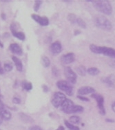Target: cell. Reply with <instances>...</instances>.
Instances as JSON below:
<instances>
[{
  "label": "cell",
  "instance_id": "14",
  "mask_svg": "<svg viewBox=\"0 0 115 130\" xmlns=\"http://www.w3.org/2000/svg\"><path fill=\"white\" fill-rule=\"evenodd\" d=\"M9 49L13 54L17 55H21L23 54L22 48L17 43H13L9 46Z\"/></svg>",
  "mask_w": 115,
  "mask_h": 130
},
{
  "label": "cell",
  "instance_id": "8",
  "mask_svg": "<svg viewBox=\"0 0 115 130\" xmlns=\"http://www.w3.org/2000/svg\"><path fill=\"white\" fill-rule=\"evenodd\" d=\"M74 105H75V104H74V103H73L72 100L66 98L65 101L62 103V105L60 106L59 109L63 113L70 114L71 109H72V107H73Z\"/></svg>",
  "mask_w": 115,
  "mask_h": 130
},
{
  "label": "cell",
  "instance_id": "9",
  "mask_svg": "<svg viewBox=\"0 0 115 130\" xmlns=\"http://www.w3.org/2000/svg\"><path fill=\"white\" fill-rule=\"evenodd\" d=\"M31 18L35 20L36 22L42 26H46L49 24V20L48 19L47 17H45V16L41 17L40 15H36V14H32Z\"/></svg>",
  "mask_w": 115,
  "mask_h": 130
},
{
  "label": "cell",
  "instance_id": "6",
  "mask_svg": "<svg viewBox=\"0 0 115 130\" xmlns=\"http://www.w3.org/2000/svg\"><path fill=\"white\" fill-rule=\"evenodd\" d=\"M91 98H94L97 103V107L99 108V111L102 116L105 115V109L104 107V98L99 93H93L91 94Z\"/></svg>",
  "mask_w": 115,
  "mask_h": 130
},
{
  "label": "cell",
  "instance_id": "25",
  "mask_svg": "<svg viewBox=\"0 0 115 130\" xmlns=\"http://www.w3.org/2000/svg\"><path fill=\"white\" fill-rule=\"evenodd\" d=\"M69 122L72 123L73 125H77L80 123V118L77 116H73L70 118L69 119Z\"/></svg>",
  "mask_w": 115,
  "mask_h": 130
},
{
  "label": "cell",
  "instance_id": "10",
  "mask_svg": "<svg viewBox=\"0 0 115 130\" xmlns=\"http://www.w3.org/2000/svg\"><path fill=\"white\" fill-rule=\"evenodd\" d=\"M75 60V55L73 53H68L63 55L61 58V61L64 64H69L73 63Z\"/></svg>",
  "mask_w": 115,
  "mask_h": 130
},
{
  "label": "cell",
  "instance_id": "15",
  "mask_svg": "<svg viewBox=\"0 0 115 130\" xmlns=\"http://www.w3.org/2000/svg\"><path fill=\"white\" fill-rule=\"evenodd\" d=\"M0 118L3 120H9L12 118V113L7 110L5 107H0Z\"/></svg>",
  "mask_w": 115,
  "mask_h": 130
},
{
  "label": "cell",
  "instance_id": "44",
  "mask_svg": "<svg viewBox=\"0 0 115 130\" xmlns=\"http://www.w3.org/2000/svg\"><path fill=\"white\" fill-rule=\"evenodd\" d=\"M0 130H1V129H0Z\"/></svg>",
  "mask_w": 115,
  "mask_h": 130
},
{
  "label": "cell",
  "instance_id": "30",
  "mask_svg": "<svg viewBox=\"0 0 115 130\" xmlns=\"http://www.w3.org/2000/svg\"><path fill=\"white\" fill-rule=\"evenodd\" d=\"M42 3V2H41V1H36L35 2V4H34V10L35 12H37L38 10H39Z\"/></svg>",
  "mask_w": 115,
  "mask_h": 130
},
{
  "label": "cell",
  "instance_id": "19",
  "mask_svg": "<svg viewBox=\"0 0 115 130\" xmlns=\"http://www.w3.org/2000/svg\"><path fill=\"white\" fill-rule=\"evenodd\" d=\"M21 87L24 89V90L27 91H30L33 89V85L32 83L30 82H27L26 80H24L23 82H21Z\"/></svg>",
  "mask_w": 115,
  "mask_h": 130
},
{
  "label": "cell",
  "instance_id": "7",
  "mask_svg": "<svg viewBox=\"0 0 115 130\" xmlns=\"http://www.w3.org/2000/svg\"><path fill=\"white\" fill-rule=\"evenodd\" d=\"M63 72L68 82L71 84H75L77 83V73L70 67H65L63 69Z\"/></svg>",
  "mask_w": 115,
  "mask_h": 130
},
{
  "label": "cell",
  "instance_id": "17",
  "mask_svg": "<svg viewBox=\"0 0 115 130\" xmlns=\"http://www.w3.org/2000/svg\"><path fill=\"white\" fill-rule=\"evenodd\" d=\"M19 117L24 123H32L34 122V120L30 117V116L27 115L24 113H19Z\"/></svg>",
  "mask_w": 115,
  "mask_h": 130
},
{
  "label": "cell",
  "instance_id": "22",
  "mask_svg": "<svg viewBox=\"0 0 115 130\" xmlns=\"http://www.w3.org/2000/svg\"><path fill=\"white\" fill-rule=\"evenodd\" d=\"M12 34L14 37L17 38L21 41H24L26 39L25 34L23 32H19V31H15V32H13Z\"/></svg>",
  "mask_w": 115,
  "mask_h": 130
},
{
  "label": "cell",
  "instance_id": "36",
  "mask_svg": "<svg viewBox=\"0 0 115 130\" xmlns=\"http://www.w3.org/2000/svg\"><path fill=\"white\" fill-rule=\"evenodd\" d=\"M4 68L2 67V64H1V62H0V75L4 74Z\"/></svg>",
  "mask_w": 115,
  "mask_h": 130
},
{
  "label": "cell",
  "instance_id": "38",
  "mask_svg": "<svg viewBox=\"0 0 115 130\" xmlns=\"http://www.w3.org/2000/svg\"><path fill=\"white\" fill-rule=\"evenodd\" d=\"M1 16H2V19L3 20H5L6 19V15L5 13H2V15H1Z\"/></svg>",
  "mask_w": 115,
  "mask_h": 130
},
{
  "label": "cell",
  "instance_id": "31",
  "mask_svg": "<svg viewBox=\"0 0 115 130\" xmlns=\"http://www.w3.org/2000/svg\"><path fill=\"white\" fill-rule=\"evenodd\" d=\"M13 103L15 105H18V104H19L21 103V98L19 96H15V97H13Z\"/></svg>",
  "mask_w": 115,
  "mask_h": 130
},
{
  "label": "cell",
  "instance_id": "1",
  "mask_svg": "<svg viewBox=\"0 0 115 130\" xmlns=\"http://www.w3.org/2000/svg\"><path fill=\"white\" fill-rule=\"evenodd\" d=\"M91 52L95 54H102L107 57H110L112 59L115 60V49L111 47L107 46H100L94 44H91L89 46Z\"/></svg>",
  "mask_w": 115,
  "mask_h": 130
},
{
  "label": "cell",
  "instance_id": "43",
  "mask_svg": "<svg viewBox=\"0 0 115 130\" xmlns=\"http://www.w3.org/2000/svg\"><path fill=\"white\" fill-rule=\"evenodd\" d=\"M2 123H3L2 118H0V125H2Z\"/></svg>",
  "mask_w": 115,
  "mask_h": 130
},
{
  "label": "cell",
  "instance_id": "2",
  "mask_svg": "<svg viewBox=\"0 0 115 130\" xmlns=\"http://www.w3.org/2000/svg\"><path fill=\"white\" fill-rule=\"evenodd\" d=\"M93 6L96 10L103 13L104 15H110L112 13V6L110 2L100 1V2H93Z\"/></svg>",
  "mask_w": 115,
  "mask_h": 130
},
{
  "label": "cell",
  "instance_id": "32",
  "mask_svg": "<svg viewBox=\"0 0 115 130\" xmlns=\"http://www.w3.org/2000/svg\"><path fill=\"white\" fill-rule=\"evenodd\" d=\"M28 130H43L41 128L39 127V126H37V125H33V126H31L29 127Z\"/></svg>",
  "mask_w": 115,
  "mask_h": 130
},
{
  "label": "cell",
  "instance_id": "16",
  "mask_svg": "<svg viewBox=\"0 0 115 130\" xmlns=\"http://www.w3.org/2000/svg\"><path fill=\"white\" fill-rule=\"evenodd\" d=\"M13 61L14 64H15L16 69L18 71H22L23 70V63L21 62V60L19 58H17V56H13Z\"/></svg>",
  "mask_w": 115,
  "mask_h": 130
},
{
  "label": "cell",
  "instance_id": "35",
  "mask_svg": "<svg viewBox=\"0 0 115 130\" xmlns=\"http://www.w3.org/2000/svg\"><path fill=\"white\" fill-rule=\"evenodd\" d=\"M42 88H43V92L47 93L49 91V87H48L47 85H42Z\"/></svg>",
  "mask_w": 115,
  "mask_h": 130
},
{
  "label": "cell",
  "instance_id": "4",
  "mask_svg": "<svg viewBox=\"0 0 115 130\" xmlns=\"http://www.w3.org/2000/svg\"><path fill=\"white\" fill-rule=\"evenodd\" d=\"M57 87L68 95H73L74 93L73 86L67 80H59L57 83Z\"/></svg>",
  "mask_w": 115,
  "mask_h": 130
},
{
  "label": "cell",
  "instance_id": "24",
  "mask_svg": "<svg viewBox=\"0 0 115 130\" xmlns=\"http://www.w3.org/2000/svg\"><path fill=\"white\" fill-rule=\"evenodd\" d=\"M64 124L70 130H80V129L77 126H75L72 123H70L68 120H64Z\"/></svg>",
  "mask_w": 115,
  "mask_h": 130
},
{
  "label": "cell",
  "instance_id": "11",
  "mask_svg": "<svg viewBox=\"0 0 115 130\" xmlns=\"http://www.w3.org/2000/svg\"><path fill=\"white\" fill-rule=\"evenodd\" d=\"M50 52L53 53V55H57L59 54L61 51H62V45L61 44L60 42L56 41L53 44H51L50 47Z\"/></svg>",
  "mask_w": 115,
  "mask_h": 130
},
{
  "label": "cell",
  "instance_id": "34",
  "mask_svg": "<svg viewBox=\"0 0 115 130\" xmlns=\"http://www.w3.org/2000/svg\"><path fill=\"white\" fill-rule=\"evenodd\" d=\"M108 64L110 65V67H111L113 69H115V60H110V62H108Z\"/></svg>",
  "mask_w": 115,
  "mask_h": 130
},
{
  "label": "cell",
  "instance_id": "40",
  "mask_svg": "<svg viewBox=\"0 0 115 130\" xmlns=\"http://www.w3.org/2000/svg\"><path fill=\"white\" fill-rule=\"evenodd\" d=\"M81 33V31L79 30H75V33H74V35H79V34H80Z\"/></svg>",
  "mask_w": 115,
  "mask_h": 130
},
{
  "label": "cell",
  "instance_id": "13",
  "mask_svg": "<svg viewBox=\"0 0 115 130\" xmlns=\"http://www.w3.org/2000/svg\"><path fill=\"white\" fill-rule=\"evenodd\" d=\"M101 82L110 87H114L115 85V75L113 74L101 78Z\"/></svg>",
  "mask_w": 115,
  "mask_h": 130
},
{
  "label": "cell",
  "instance_id": "18",
  "mask_svg": "<svg viewBox=\"0 0 115 130\" xmlns=\"http://www.w3.org/2000/svg\"><path fill=\"white\" fill-rule=\"evenodd\" d=\"M76 72L81 76H85L87 73V69L83 65H80L76 68Z\"/></svg>",
  "mask_w": 115,
  "mask_h": 130
},
{
  "label": "cell",
  "instance_id": "12",
  "mask_svg": "<svg viewBox=\"0 0 115 130\" xmlns=\"http://www.w3.org/2000/svg\"><path fill=\"white\" fill-rule=\"evenodd\" d=\"M78 94L79 95H85L88 94H93L95 93V89L90 86H84L80 87L77 91Z\"/></svg>",
  "mask_w": 115,
  "mask_h": 130
},
{
  "label": "cell",
  "instance_id": "37",
  "mask_svg": "<svg viewBox=\"0 0 115 130\" xmlns=\"http://www.w3.org/2000/svg\"><path fill=\"white\" fill-rule=\"evenodd\" d=\"M105 121L106 122H108V123H114L115 121L112 119H110V118H106L105 119Z\"/></svg>",
  "mask_w": 115,
  "mask_h": 130
},
{
  "label": "cell",
  "instance_id": "41",
  "mask_svg": "<svg viewBox=\"0 0 115 130\" xmlns=\"http://www.w3.org/2000/svg\"><path fill=\"white\" fill-rule=\"evenodd\" d=\"M56 130H65V129H64V127L63 126H59Z\"/></svg>",
  "mask_w": 115,
  "mask_h": 130
},
{
  "label": "cell",
  "instance_id": "33",
  "mask_svg": "<svg viewBox=\"0 0 115 130\" xmlns=\"http://www.w3.org/2000/svg\"><path fill=\"white\" fill-rule=\"evenodd\" d=\"M77 98L79 99V100H82V101H85V102H89L90 101V100L88 99V98H85L84 97L83 95H77Z\"/></svg>",
  "mask_w": 115,
  "mask_h": 130
},
{
  "label": "cell",
  "instance_id": "27",
  "mask_svg": "<svg viewBox=\"0 0 115 130\" xmlns=\"http://www.w3.org/2000/svg\"><path fill=\"white\" fill-rule=\"evenodd\" d=\"M13 64L10 62H6L4 63V69L7 71V72H9L10 71L13 70Z\"/></svg>",
  "mask_w": 115,
  "mask_h": 130
},
{
  "label": "cell",
  "instance_id": "5",
  "mask_svg": "<svg viewBox=\"0 0 115 130\" xmlns=\"http://www.w3.org/2000/svg\"><path fill=\"white\" fill-rule=\"evenodd\" d=\"M65 99L66 97L64 93L60 91H57L53 93V96L51 98V103L55 107L59 108Z\"/></svg>",
  "mask_w": 115,
  "mask_h": 130
},
{
  "label": "cell",
  "instance_id": "23",
  "mask_svg": "<svg viewBox=\"0 0 115 130\" xmlns=\"http://www.w3.org/2000/svg\"><path fill=\"white\" fill-rule=\"evenodd\" d=\"M100 72V71L99 69L96 67H90L87 69V73L88 74L92 76H95V75H97Z\"/></svg>",
  "mask_w": 115,
  "mask_h": 130
},
{
  "label": "cell",
  "instance_id": "3",
  "mask_svg": "<svg viewBox=\"0 0 115 130\" xmlns=\"http://www.w3.org/2000/svg\"><path fill=\"white\" fill-rule=\"evenodd\" d=\"M95 24L97 27L104 30H110L112 28V24L108 18L104 16H97L95 19Z\"/></svg>",
  "mask_w": 115,
  "mask_h": 130
},
{
  "label": "cell",
  "instance_id": "20",
  "mask_svg": "<svg viewBox=\"0 0 115 130\" xmlns=\"http://www.w3.org/2000/svg\"><path fill=\"white\" fill-rule=\"evenodd\" d=\"M84 111V108L82 106L80 105H75L73 106L71 111H70V113H81Z\"/></svg>",
  "mask_w": 115,
  "mask_h": 130
},
{
  "label": "cell",
  "instance_id": "29",
  "mask_svg": "<svg viewBox=\"0 0 115 130\" xmlns=\"http://www.w3.org/2000/svg\"><path fill=\"white\" fill-rule=\"evenodd\" d=\"M52 74H53V76L55 77V78L59 77V75L60 74L59 70L58 69V68L56 66H53V68H52Z\"/></svg>",
  "mask_w": 115,
  "mask_h": 130
},
{
  "label": "cell",
  "instance_id": "26",
  "mask_svg": "<svg viewBox=\"0 0 115 130\" xmlns=\"http://www.w3.org/2000/svg\"><path fill=\"white\" fill-rule=\"evenodd\" d=\"M76 24H77L79 26H80L81 28H86V27H87L85 21L80 18H77V21H76Z\"/></svg>",
  "mask_w": 115,
  "mask_h": 130
},
{
  "label": "cell",
  "instance_id": "28",
  "mask_svg": "<svg viewBox=\"0 0 115 130\" xmlns=\"http://www.w3.org/2000/svg\"><path fill=\"white\" fill-rule=\"evenodd\" d=\"M77 16L73 14V13H70L69 15H68V20H69L71 24H76V21H77Z\"/></svg>",
  "mask_w": 115,
  "mask_h": 130
},
{
  "label": "cell",
  "instance_id": "39",
  "mask_svg": "<svg viewBox=\"0 0 115 130\" xmlns=\"http://www.w3.org/2000/svg\"><path fill=\"white\" fill-rule=\"evenodd\" d=\"M112 109L113 111L115 113V102H114V103L112 104Z\"/></svg>",
  "mask_w": 115,
  "mask_h": 130
},
{
  "label": "cell",
  "instance_id": "42",
  "mask_svg": "<svg viewBox=\"0 0 115 130\" xmlns=\"http://www.w3.org/2000/svg\"><path fill=\"white\" fill-rule=\"evenodd\" d=\"M0 46H1V47H2V48L4 47V45H3V43L1 41H0Z\"/></svg>",
  "mask_w": 115,
  "mask_h": 130
},
{
  "label": "cell",
  "instance_id": "21",
  "mask_svg": "<svg viewBox=\"0 0 115 130\" xmlns=\"http://www.w3.org/2000/svg\"><path fill=\"white\" fill-rule=\"evenodd\" d=\"M41 62L42 65L43 66V67L48 68V67H50V60L45 55H43L42 57H41Z\"/></svg>",
  "mask_w": 115,
  "mask_h": 130
}]
</instances>
